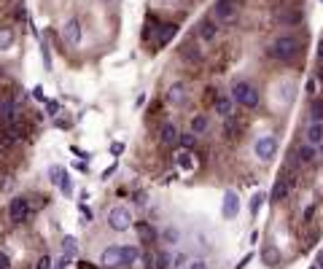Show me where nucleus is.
I'll return each instance as SVG.
<instances>
[{"mask_svg": "<svg viewBox=\"0 0 323 269\" xmlns=\"http://www.w3.org/2000/svg\"><path fill=\"white\" fill-rule=\"evenodd\" d=\"M14 118H17V102H14L11 97H3L0 100V121L14 124Z\"/></svg>", "mask_w": 323, "mask_h": 269, "instance_id": "f8f14e48", "label": "nucleus"}, {"mask_svg": "<svg viewBox=\"0 0 323 269\" xmlns=\"http://www.w3.org/2000/svg\"><path fill=\"white\" fill-rule=\"evenodd\" d=\"M250 258H253V256H250V253H248V256H245V258H242V261H240V264H237V266H234V269H245V266L250 264Z\"/></svg>", "mask_w": 323, "mask_h": 269, "instance_id": "49530a36", "label": "nucleus"}, {"mask_svg": "<svg viewBox=\"0 0 323 269\" xmlns=\"http://www.w3.org/2000/svg\"><path fill=\"white\" fill-rule=\"evenodd\" d=\"M121 256H124V266H132L140 258V248L138 245H121Z\"/></svg>", "mask_w": 323, "mask_h": 269, "instance_id": "412c9836", "label": "nucleus"}, {"mask_svg": "<svg viewBox=\"0 0 323 269\" xmlns=\"http://www.w3.org/2000/svg\"><path fill=\"white\" fill-rule=\"evenodd\" d=\"M210 129V118L205 116V113H197V116H191V132L200 138V134H205Z\"/></svg>", "mask_w": 323, "mask_h": 269, "instance_id": "6ab92c4d", "label": "nucleus"}, {"mask_svg": "<svg viewBox=\"0 0 323 269\" xmlns=\"http://www.w3.org/2000/svg\"><path fill=\"white\" fill-rule=\"evenodd\" d=\"M310 269H318V266H315V264H312V266H310Z\"/></svg>", "mask_w": 323, "mask_h": 269, "instance_id": "5fc2aeb1", "label": "nucleus"}, {"mask_svg": "<svg viewBox=\"0 0 323 269\" xmlns=\"http://www.w3.org/2000/svg\"><path fill=\"white\" fill-rule=\"evenodd\" d=\"M224 132L229 134V138H234V132H237V124H234V118H226V126H224Z\"/></svg>", "mask_w": 323, "mask_h": 269, "instance_id": "4c0bfd02", "label": "nucleus"}, {"mask_svg": "<svg viewBox=\"0 0 323 269\" xmlns=\"http://www.w3.org/2000/svg\"><path fill=\"white\" fill-rule=\"evenodd\" d=\"M188 264V256L186 253H175V256H172V261H170V269H183Z\"/></svg>", "mask_w": 323, "mask_h": 269, "instance_id": "473e14b6", "label": "nucleus"}, {"mask_svg": "<svg viewBox=\"0 0 323 269\" xmlns=\"http://www.w3.org/2000/svg\"><path fill=\"white\" fill-rule=\"evenodd\" d=\"M180 57L188 59V62H200V59H202V51L197 49V46H191V43H183V49H180Z\"/></svg>", "mask_w": 323, "mask_h": 269, "instance_id": "5701e85b", "label": "nucleus"}, {"mask_svg": "<svg viewBox=\"0 0 323 269\" xmlns=\"http://www.w3.org/2000/svg\"><path fill=\"white\" fill-rule=\"evenodd\" d=\"M291 188H294V178H280L278 183L272 186L270 199H272V202H283V199H286V196L291 194Z\"/></svg>", "mask_w": 323, "mask_h": 269, "instance_id": "1a4fd4ad", "label": "nucleus"}, {"mask_svg": "<svg viewBox=\"0 0 323 269\" xmlns=\"http://www.w3.org/2000/svg\"><path fill=\"white\" fill-rule=\"evenodd\" d=\"M33 97H35V100H41V102H46V94H43V86H35V89H33Z\"/></svg>", "mask_w": 323, "mask_h": 269, "instance_id": "37998d69", "label": "nucleus"}, {"mask_svg": "<svg viewBox=\"0 0 323 269\" xmlns=\"http://www.w3.org/2000/svg\"><path fill=\"white\" fill-rule=\"evenodd\" d=\"M51 266H54V261H51V256H46V253L38 258V264H35V269H51Z\"/></svg>", "mask_w": 323, "mask_h": 269, "instance_id": "f704fd0d", "label": "nucleus"}, {"mask_svg": "<svg viewBox=\"0 0 323 269\" xmlns=\"http://www.w3.org/2000/svg\"><path fill=\"white\" fill-rule=\"evenodd\" d=\"M175 164H178V167L183 170V172H191V170L197 167L194 154H191V151H186V148H183V151H178V154H175Z\"/></svg>", "mask_w": 323, "mask_h": 269, "instance_id": "a211bd4d", "label": "nucleus"}, {"mask_svg": "<svg viewBox=\"0 0 323 269\" xmlns=\"http://www.w3.org/2000/svg\"><path fill=\"white\" fill-rule=\"evenodd\" d=\"M76 266H78V269H97V266H94V264H89V261H78Z\"/></svg>", "mask_w": 323, "mask_h": 269, "instance_id": "09e8293b", "label": "nucleus"}, {"mask_svg": "<svg viewBox=\"0 0 323 269\" xmlns=\"http://www.w3.org/2000/svg\"><path fill=\"white\" fill-rule=\"evenodd\" d=\"M41 54H43V62H46V70H51V54H49V46L41 43Z\"/></svg>", "mask_w": 323, "mask_h": 269, "instance_id": "e433bc0d", "label": "nucleus"}, {"mask_svg": "<svg viewBox=\"0 0 323 269\" xmlns=\"http://www.w3.org/2000/svg\"><path fill=\"white\" fill-rule=\"evenodd\" d=\"M264 199H267V196H264L262 191H259V194H253V199H250V216H259V210H262Z\"/></svg>", "mask_w": 323, "mask_h": 269, "instance_id": "2f4dec72", "label": "nucleus"}, {"mask_svg": "<svg viewBox=\"0 0 323 269\" xmlns=\"http://www.w3.org/2000/svg\"><path fill=\"white\" fill-rule=\"evenodd\" d=\"M278 92H280V94H278V100H280V102H291V100H294V84H288V81H286V84H280V86H278Z\"/></svg>", "mask_w": 323, "mask_h": 269, "instance_id": "bb28decb", "label": "nucleus"}, {"mask_svg": "<svg viewBox=\"0 0 323 269\" xmlns=\"http://www.w3.org/2000/svg\"><path fill=\"white\" fill-rule=\"evenodd\" d=\"M186 97H188V94H186V86L183 84H172L170 89H167V102H170V105H183Z\"/></svg>", "mask_w": 323, "mask_h": 269, "instance_id": "dca6fc26", "label": "nucleus"}, {"mask_svg": "<svg viewBox=\"0 0 323 269\" xmlns=\"http://www.w3.org/2000/svg\"><path fill=\"white\" fill-rule=\"evenodd\" d=\"M264 258H267V261H278V250H275V248H267V250H264Z\"/></svg>", "mask_w": 323, "mask_h": 269, "instance_id": "79ce46f5", "label": "nucleus"}, {"mask_svg": "<svg viewBox=\"0 0 323 269\" xmlns=\"http://www.w3.org/2000/svg\"><path fill=\"white\" fill-rule=\"evenodd\" d=\"M30 216H33V208H30V199H27V196H14L11 205H9V218H11V224H25Z\"/></svg>", "mask_w": 323, "mask_h": 269, "instance_id": "20e7f679", "label": "nucleus"}, {"mask_svg": "<svg viewBox=\"0 0 323 269\" xmlns=\"http://www.w3.org/2000/svg\"><path fill=\"white\" fill-rule=\"evenodd\" d=\"M213 108H216V113L221 118H232L234 113V100L232 94H216V100H213Z\"/></svg>", "mask_w": 323, "mask_h": 269, "instance_id": "6e6552de", "label": "nucleus"}, {"mask_svg": "<svg viewBox=\"0 0 323 269\" xmlns=\"http://www.w3.org/2000/svg\"><path fill=\"white\" fill-rule=\"evenodd\" d=\"M197 33H200V38H202L205 43H210V41H216L218 27H216V22H213V19H202V22H200V30H197Z\"/></svg>", "mask_w": 323, "mask_h": 269, "instance_id": "2eb2a0df", "label": "nucleus"}, {"mask_svg": "<svg viewBox=\"0 0 323 269\" xmlns=\"http://www.w3.org/2000/svg\"><path fill=\"white\" fill-rule=\"evenodd\" d=\"M62 253H65V256H70V258H73L76 256V253H78V240H76V237H65V240H62Z\"/></svg>", "mask_w": 323, "mask_h": 269, "instance_id": "393cba45", "label": "nucleus"}, {"mask_svg": "<svg viewBox=\"0 0 323 269\" xmlns=\"http://www.w3.org/2000/svg\"><path fill=\"white\" fill-rule=\"evenodd\" d=\"M108 226H111L113 232H127V229L132 226V213H130V208L116 205V208L108 210Z\"/></svg>", "mask_w": 323, "mask_h": 269, "instance_id": "7ed1b4c3", "label": "nucleus"}, {"mask_svg": "<svg viewBox=\"0 0 323 269\" xmlns=\"http://www.w3.org/2000/svg\"><path fill=\"white\" fill-rule=\"evenodd\" d=\"M310 121H323V102L320 100L310 102Z\"/></svg>", "mask_w": 323, "mask_h": 269, "instance_id": "cd10ccee", "label": "nucleus"}, {"mask_svg": "<svg viewBox=\"0 0 323 269\" xmlns=\"http://www.w3.org/2000/svg\"><path fill=\"white\" fill-rule=\"evenodd\" d=\"M162 240L167 242V245H178V240H180V232H178V229H172V226H167V229L162 232Z\"/></svg>", "mask_w": 323, "mask_h": 269, "instance_id": "c85d7f7f", "label": "nucleus"}, {"mask_svg": "<svg viewBox=\"0 0 323 269\" xmlns=\"http://www.w3.org/2000/svg\"><path fill=\"white\" fill-rule=\"evenodd\" d=\"M11 266V258H9V253L6 250H0V269H9Z\"/></svg>", "mask_w": 323, "mask_h": 269, "instance_id": "58836bf2", "label": "nucleus"}, {"mask_svg": "<svg viewBox=\"0 0 323 269\" xmlns=\"http://www.w3.org/2000/svg\"><path fill=\"white\" fill-rule=\"evenodd\" d=\"M307 143L310 146H323V121H310L307 126Z\"/></svg>", "mask_w": 323, "mask_h": 269, "instance_id": "4468645a", "label": "nucleus"}, {"mask_svg": "<svg viewBox=\"0 0 323 269\" xmlns=\"http://www.w3.org/2000/svg\"><path fill=\"white\" fill-rule=\"evenodd\" d=\"M253 154L262 162H270L272 156L278 154V138H275V134H264V138H259L256 146H253Z\"/></svg>", "mask_w": 323, "mask_h": 269, "instance_id": "39448f33", "label": "nucleus"}, {"mask_svg": "<svg viewBox=\"0 0 323 269\" xmlns=\"http://www.w3.org/2000/svg\"><path fill=\"white\" fill-rule=\"evenodd\" d=\"M178 33V25H172V22H167V25H159V30H156V43L164 46V43H170L172 38H175Z\"/></svg>", "mask_w": 323, "mask_h": 269, "instance_id": "f3484780", "label": "nucleus"}, {"mask_svg": "<svg viewBox=\"0 0 323 269\" xmlns=\"http://www.w3.org/2000/svg\"><path fill=\"white\" fill-rule=\"evenodd\" d=\"M57 186H59V191L65 194V196L73 194V180L68 178V172H62V178H59V183H57Z\"/></svg>", "mask_w": 323, "mask_h": 269, "instance_id": "7c9ffc66", "label": "nucleus"}, {"mask_svg": "<svg viewBox=\"0 0 323 269\" xmlns=\"http://www.w3.org/2000/svg\"><path fill=\"white\" fill-rule=\"evenodd\" d=\"M312 213H315V208H307V210H304V221H310V218H312Z\"/></svg>", "mask_w": 323, "mask_h": 269, "instance_id": "864d4df0", "label": "nucleus"}, {"mask_svg": "<svg viewBox=\"0 0 323 269\" xmlns=\"http://www.w3.org/2000/svg\"><path fill=\"white\" fill-rule=\"evenodd\" d=\"M315 266H318V269H323V250L318 253V258H315Z\"/></svg>", "mask_w": 323, "mask_h": 269, "instance_id": "603ef678", "label": "nucleus"}, {"mask_svg": "<svg viewBox=\"0 0 323 269\" xmlns=\"http://www.w3.org/2000/svg\"><path fill=\"white\" fill-rule=\"evenodd\" d=\"M178 138H180V132H178V126L175 124H164L162 126V132H159V140H162V146H178Z\"/></svg>", "mask_w": 323, "mask_h": 269, "instance_id": "ddd939ff", "label": "nucleus"}, {"mask_svg": "<svg viewBox=\"0 0 323 269\" xmlns=\"http://www.w3.org/2000/svg\"><path fill=\"white\" fill-rule=\"evenodd\" d=\"M221 213H224V218H234L240 213V196H237V191H226L224 194V208H221Z\"/></svg>", "mask_w": 323, "mask_h": 269, "instance_id": "9b49d317", "label": "nucleus"}, {"mask_svg": "<svg viewBox=\"0 0 323 269\" xmlns=\"http://www.w3.org/2000/svg\"><path fill=\"white\" fill-rule=\"evenodd\" d=\"M299 38L294 35H280V38H275V41L270 43V49H267V57H272V59H278V62H288V59H294L296 54H299Z\"/></svg>", "mask_w": 323, "mask_h": 269, "instance_id": "f257e3e1", "label": "nucleus"}, {"mask_svg": "<svg viewBox=\"0 0 323 269\" xmlns=\"http://www.w3.org/2000/svg\"><path fill=\"white\" fill-rule=\"evenodd\" d=\"M113 172H116V164H111V167H108L105 172H102V178H105V180H108V175H113Z\"/></svg>", "mask_w": 323, "mask_h": 269, "instance_id": "8fccbe9b", "label": "nucleus"}, {"mask_svg": "<svg viewBox=\"0 0 323 269\" xmlns=\"http://www.w3.org/2000/svg\"><path fill=\"white\" fill-rule=\"evenodd\" d=\"M232 100L237 102V105L248 108V110L259 108V102H262V97H259V92H256V86L248 84V81H237V84L232 86Z\"/></svg>", "mask_w": 323, "mask_h": 269, "instance_id": "f03ea898", "label": "nucleus"}, {"mask_svg": "<svg viewBox=\"0 0 323 269\" xmlns=\"http://www.w3.org/2000/svg\"><path fill=\"white\" fill-rule=\"evenodd\" d=\"M135 229H138V237H140V242H146V245H151L154 240H156V229L151 226V224H135Z\"/></svg>", "mask_w": 323, "mask_h": 269, "instance_id": "aec40b11", "label": "nucleus"}, {"mask_svg": "<svg viewBox=\"0 0 323 269\" xmlns=\"http://www.w3.org/2000/svg\"><path fill=\"white\" fill-rule=\"evenodd\" d=\"M178 143L183 146L186 151H191V148L197 146V134H194V132H183V134H180V138H178Z\"/></svg>", "mask_w": 323, "mask_h": 269, "instance_id": "c756f323", "label": "nucleus"}, {"mask_svg": "<svg viewBox=\"0 0 323 269\" xmlns=\"http://www.w3.org/2000/svg\"><path fill=\"white\" fill-rule=\"evenodd\" d=\"M46 110H49V116H54V113L59 110V105H57L54 100H46Z\"/></svg>", "mask_w": 323, "mask_h": 269, "instance_id": "a19ab883", "label": "nucleus"}, {"mask_svg": "<svg viewBox=\"0 0 323 269\" xmlns=\"http://www.w3.org/2000/svg\"><path fill=\"white\" fill-rule=\"evenodd\" d=\"M14 46V30L11 27H0V51L11 49Z\"/></svg>", "mask_w": 323, "mask_h": 269, "instance_id": "b1692460", "label": "nucleus"}, {"mask_svg": "<svg viewBox=\"0 0 323 269\" xmlns=\"http://www.w3.org/2000/svg\"><path fill=\"white\" fill-rule=\"evenodd\" d=\"M307 92H310V97H312V94H318V81H315V78L307 81Z\"/></svg>", "mask_w": 323, "mask_h": 269, "instance_id": "ea45409f", "label": "nucleus"}, {"mask_svg": "<svg viewBox=\"0 0 323 269\" xmlns=\"http://www.w3.org/2000/svg\"><path fill=\"white\" fill-rule=\"evenodd\" d=\"M170 261H172V256L167 250H159L154 256V269H170Z\"/></svg>", "mask_w": 323, "mask_h": 269, "instance_id": "a878e982", "label": "nucleus"}, {"mask_svg": "<svg viewBox=\"0 0 323 269\" xmlns=\"http://www.w3.org/2000/svg\"><path fill=\"white\" fill-rule=\"evenodd\" d=\"M70 261H73V258H70V256H65V253H62V256H59L57 261H54V266H51V269H68V266H70Z\"/></svg>", "mask_w": 323, "mask_h": 269, "instance_id": "72a5a7b5", "label": "nucleus"}, {"mask_svg": "<svg viewBox=\"0 0 323 269\" xmlns=\"http://www.w3.org/2000/svg\"><path fill=\"white\" fill-rule=\"evenodd\" d=\"M100 266L105 269H119L124 266V256H121V245H111L100 253Z\"/></svg>", "mask_w": 323, "mask_h": 269, "instance_id": "423d86ee", "label": "nucleus"}, {"mask_svg": "<svg viewBox=\"0 0 323 269\" xmlns=\"http://www.w3.org/2000/svg\"><path fill=\"white\" fill-rule=\"evenodd\" d=\"M188 269H208V264H205L202 258H197V261H191V264H188Z\"/></svg>", "mask_w": 323, "mask_h": 269, "instance_id": "c03bdc74", "label": "nucleus"}, {"mask_svg": "<svg viewBox=\"0 0 323 269\" xmlns=\"http://www.w3.org/2000/svg\"><path fill=\"white\" fill-rule=\"evenodd\" d=\"M81 22H78V19H68L65 22V25H62V41H65L68 46H73V49H76V46L78 43H81Z\"/></svg>", "mask_w": 323, "mask_h": 269, "instance_id": "0eeeda50", "label": "nucleus"}, {"mask_svg": "<svg viewBox=\"0 0 323 269\" xmlns=\"http://www.w3.org/2000/svg\"><path fill=\"white\" fill-rule=\"evenodd\" d=\"M318 62H323V38L318 41Z\"/></svg>", "mask_w": 323, "mask_h": 269, "instance_id": "3c124183", "label": "nucleus"}, {"mask_svg": "<svg viewBox=\"0 0 323 269\" xmlns=\"http://www.w3.org/2000/svg\"><path fill=\"white\" fill-rule=\"evenodd\" d=\"M121 151H124V146H121V143H113V146H111V154H113V156H119Z\"/></svg>", "mask_w": 323, "mask_h": 269, "instance_id": "de8ad7c7", "label": "nucleus"}, {"mask_svg": "<svg viewBox=\"0 0 323 269\" xmlns=\"http://www.w3.org/2000/svg\"><path fill=\"white\" fill-rule=\"evenodd\" d=\"M78 213H81V218H84V224H89V221H92V210L89 208H86V205L81 202V205H78Z\"/></svg>", "mask_w": 323, "mask_h": 269, "instance_id": "c9c22d12", "label": "nucleus"}, {"mask_svg": "<svg viewBox=\"0 0 323 269\" xmlns=\"http://www.w3.org/2000/svg\"><path fill=\"white\" fill-rule=\"evenodd\" d=\"M315 154H318V148H315V146H310V143H304V146L296 151V156H299V162H302V164H310V162H315Z\"/></svg>", "mask_w": 323, "mask_h": 269, "instance_id": "4be33fe9", "label": "nucleus"}, {"mask_svg": "<svg viewBox=\"0 0 323 269\" xmlns=\"http://www.w3.org/2000/svg\"><path fill=\"white\" fill-rule=\"evenodd\" d=\"M11 143H9V138H6V132H0V151H3V148H9Z\"/></svg>", "mask_w": 323, "mask_h": 269, "instance_id": "a18cd8bd", "label": "nucleus"}, {"mask_svg": "<svg viewBox=\"0 0 323 269\" xmlns=\"http://www.w3.org/2000/svg\"><path fill=\"white\" fill-rule=\"evenodd\" d=\"M213 14H216L218 22H229V19H234V14H237V6H234V0H218Z\"/></svg>", "mask_w": 323, "mask_h": 269, "instance_id": "9d476101", "label": "nucleus"}]
</instances>
